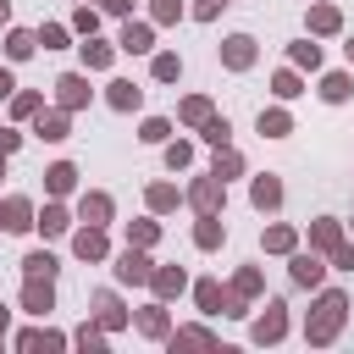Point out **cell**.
I'll return each mask as SVG.
<instances>
[{"label": "cell", "mask_w": 354, "mask_h": 354, "mask_svg": "<svg viewBox=\"0 0 354 354\" xmlns=\"http://www.w3.org/2000/svg\"><path fill=\"white\" fill-rule=\"evenodd\" d=\"M343 321H348V293H343V288H321V299H315V310H310V321H304V337H310L315 348H326V343L343 332Z\"/></svg>", "instance_id": "1"}, {"label": "cell", "mask_w": 354, "mask_h": 354, "mask_svg": "<svg viewBox=\"0 0 354 354\" xmlns=\"http://www.w3.org/2000/svg\"><path fill=\"white\" fill-rule=\"evenodd\" d=\"M183 205H194V210H199V216H216V210H221V205H227V183H221V177H210V171H205V177H194V183H188V188H183Z\"/></svg>", "instance_id": "2"}, {"label": "cell", "mask_w": 354, "mask_h": 354, "mask_svg": "<svg viewBox=\"0 0 354 354\" xmlns=\"http://www.w3.org/2000/svg\"><path fill=\"white\" fill-rule=\"evenodd\" d=\"M149 271H155V260H149V249H122L116 254V282H127V288H149Z\"/></svg>", "instance_id": "3"}, {"label": "cell", "mask_w": 354, "mask_h": 354, "mask_svg": "<svg viewBox=\"0 0 354 354\" xmlns=\"http://www.w3.org/2000/svg\"><path fill=\"white\" fill-rule=\"evenodd\" d=\"M282 337H288V304L266 299V310L254 315V343H282Z\"/></svg>", "instance_id": "4"}, {"label": "cell", "mask_w": 354, "mask_h": 354, "mask_svg": "<svg viewBox=\"0 0 354 354\" xmlns=\"http://www.w3.org/2000/svg\"><path fill=\"white\" fill-rule=\"evenodd\" d=\"M72 254H77V260H88V266H100V260L111 254V243H105V227L83 221V227L72 232Z\"/></svg>", "instance_id": "5"}, {"label": "cell", "mask_w": 354, "mask_h": 354, "mask_svg": "<svg viewBox=\"0 0 354 354\" xmlns=\"http://www.w3.org/2000/svg\"><path fill=\"white\" fill-rule=\"evenodd\" d=\"M254 55H260V50H254L249 33H227V39H221V66H227V72H249Z\"/></svg>", "instance_id": "6"}, {"label": "cell", "mask_w": 354, "mask_h": 354, "mask_svg": "<svg viewBox=\"0 0 354 354\" xmlns=\"http://www.w3.org/2000/svg\"><path fill=\"white\" fill-rule=\"evenodd\" d=\"M288 277H293L299 288H321L326 266H321V254H315V249H293V254H288Z\"/></svg>", "instance_id": "7"}, {"label": "cell", "mask_w": 354, "mask_h": 354, "mask_svg": "<svg viewBox=\"0 0 354 354\" xmlns=\"http://www.w3.org/2000/svg\"><path fill=\"white\" fill-rule=\"evenodd\" d=\"M22 310L28 315H50L55 310V277H28L22 282Z\"/></svg>", "instance_id": "8"}, {"label": "cell", "mask_w": 354, "mask_h": 354, "mask_svg": "<svg viewBox=\"0 0 354 354\" xmlns=\"http://www.w3.org/2000/svg\"><path fill=\"white\" fill-rule=\"evenodd\" d=\"M55 105L61 111H83L88 105V77L83 72H61L55 77Z\"/></svg>", "instance_id": "9"}, {"label": "cell", "mask_w": 354, "mask_h": 354, "mask_svg": "<svg viewBox=\"0 0 354 354\" xmlns=\"http://www.w3.org/2000/svg\"><path fill=\"white\" fill-rule=\"evenodd\" d=\"M116 50H127V55H149V50H155V22H133V17H127Z\"/></svg>", "instance_id": "10"}, {"label": "cell", "mask_w": 354, "mask_h": 354, "mask_svg": "<svg viewBox=\"0 0 354 354\" xmlns=\"http://www.w3.org/2000/svg\"><path fill=\"white\" fill-rule=\"evenodd\" d=\"M88 304H94V321H100L105 332H122V326H127V310H122V299H116L111 288H100Z\"/></svg>", "instance_id": "11"}, {"label": "cell", "mask_w": 354, "mask_h": 354, "mask_svg": "<svg viewBox=\"0 0 354 354\" xmlns=\"http://www.w3.org/2000/svg\"><path fill=\"white\" fill-rule=\"evenodd\" d=\"M33 133H39V138H50V144H61V138L72 133V111H61V105H55V111H44V105H39Z\"/></svg>", "instance_id": "12"}, {"label": "cell", "mask_w": 354, "mask_h": 354, "mask_svg": "<svg viewBox=\"0 0 354 354\" xmlns=\"http://www.w3.org/2000/svg\"><path fill=\"white\" fill-rule=\"evenodd\" d=\"M337 243H343V221H337V216H315V221H310V249H315V254H332Z\"/></svg>", "instance_id": "13"}, {"label": "cell", "mask_w": 354, "mask_h": 354, "mask_svg": "<svg viewBox=\"0 0 354 354\" xmlns=\"http://www.w3.org/2000/svg\"><path fill=\"white\" fill-rule=\"evenodd\" d=\"M149 288H155V299H177V293L188 288V271H183V266H155V271H149Z\"/></svg>", "instance_id": "14"}, {"label": "cell", "mask_w": 354, "mask_h": 354, "mask_svg": "<svg viewBox=\"0 0 354 354\" xmlns=\"http://www.w3.org/2000/svg\"><path fill=\"white\" fill-rule=\"evenodd\" d=\"M138 332H144V337H155V343H166V332H171L166 299H155V304H144V310H138Z\"/></svg>", "instance_id": "15"}, {"label": "cell", "mask_w": 354, "mask_h": 354, "mask_svg": "<svg viewBox=\"0 0 354 354\" xmlns=\"http://www.w3.org/2000/svg\"><path fill=\"white\" fill-rule=\"evenodd\" d=\"M304 22H310V33H315V39H326V33H337V28H343V11H337L332 0H315Z\"/></svg>", "instance_id": "16"}, {"label": "cell", "mask_w": 354, "mask_h": 354, "mask_svg": "<svg viewBox=\"0 0 354 354\" xmlns=\"http://www.w3.org/2000/svg\"><path fill=\"white\" fill-rule=\"evenodd\" d=\"M138 100H144L138 83H127V77H111V83H105V105H111V111H138Z\"/></svg>", "instance_id": "17"}, {"label": "cell", "mask_w": 354, "mask_h": 354, "mask_svg": "<svg viewBox=\"0 0 354 354\" xmlns=\"http://www.w3.org/2000/svg\"><path fill=\"white\" fill-rule=\"evenodd\" d=\"M33 227H39V232H44V238H61V232H66V227H72V210H66V205H55V199H50V205H44V210H33Z\"/></svg>", "instance_id": "18"}, {"label": "cell", "mask_w": 354, "mask_h": 354, "mask_svg": "<svg viewBox=\"0 0 354 354\" xmlns=\"http://www.w3.org/2000/svg\"><path fill=\"white\" fill-rule=\"evenodd\" d=\"M17 348H22V354H39V348L50 354V348H66V337L50 332V326H28V332H17Z\"/></svg>", "instance_id": "19"}, {"label": "cell", "mask_w": 354, "mask_h": 354, "mask_svg": "<svg viewBox=\"0 0 354 354\" xmlns=\"http://www.w3.org/2000/svg\"><path fill=\"white\" fill-rule=\"evenodd\" d=\"M72 188H77V166H72V160H55V166L44 171V194L61 199V194H72Z\"/></svg>", "instance_id": "20"}, {"label": "cell", "mask_w": 354, "mask_h": 354, "mask_svg": "<svg viewBox=\"0 0 354 354\" xmlns=\"http://www.w3.org/2000/svg\"><path fill=\"white\" fill-rule=\"evenodd\" d=\"M249 199H254V210H277V205H282V177H271V171L254 177V183H249Z\"/></svg>", "instance_id": "21"}, {"label": "cell", "mask_w": 354, "mask_h": 354, "mask_svg": "<svg viewBox=\"0 0 354 354\" xmlns=\"http://www.w3.org/2000/svg\"><path fill=\"white\" fill-rule=\"evenodd\" d=\"M144 205H149L155 216H166V210L183 205V188H177V183H149V188H144Z\"/></svg>", "instance_id": "22"}, {"label": "cell", "mask_w": 354, "mask_h": 354, "mask_svg": "<svg viewBox=\"0 0 354 354\" xmlns=\"http://www.w3.org/2000/svg\"><path fill=\"white\" fill-rule=\"evenodd\" d=\"M194 304H199L205 315H221V304H227V288H221L216 277H199V282H194Z\"/></svg>", "instance_id": "23"}, {"label": "cell", "mask_w": 354, "mask_h": 354, "mask_svg": "<svg viewBox=\"0 0 354 354\" xmlns=\"http://www.w3.org/2000/svg\"><path fill=\"white\" fill-rule=\"evenodd\" d=\"M77 50H83V66H88V72H105V66L116 61V44H105V39H94V33H88Z\"/></svg>", "instance_id": "24"}, {"label": "cell", "mask_w": 354, "mask_h": 354, "mask_svg": "<svg viewBox=\"0 0 354 354\" xmlns=\"http://www.w3.org/2000/svg\"><path fill=\"white\" fill-rule=\"evenodd\" d=\"M77 221L105 227V221H111V194H100V188H94V194H83V199H77Z\"/></svg>", "instance_id": "25"}, {"label": "cell", "mask_w": 354, "mask_h": 354, "mask_svg": "<svg viewBox=\"0 0 354 354\" xmlns=\"http://www.w3.org/2000/svg\"><path fill=\"white\" fill-rule=\"evenodd\" d=\"M166 343L171 348H216V332L210 326H177V332H166Z\"/></svg>", "instance_id": "26"}, {"label": "cell", "mask_w": 354, "mask_h": 354, "mask_svg": "<svg viewBox=\"0 0 354 354\" xmlns=\"http://www.w3.org/2000/svg\"><path fill=\"white\" fill-rule=\"evenodd\" d=\"M28 227H33V199L11 194L6 199V232H28Z\"/></svg>", "instance_id": "27"}, {"label": "cell", "mask_w": 354, "mask_h": 354, "mask_svg": "<svg viewBox=\"0 0 354 354\" xmlns=\"http://www.w3.org/2000/svg\"><path fill=\"white\" fill-rule=\"evenodd\" d=\"M194 243H199V249H221V243H227L221 210H216V216H199V227H194Z\"/></svg>", "instance_id": "28"}, {"label": "cell", "mask_w": 354, "mask_h": 354, "mask_svg": "<svg viewBox=\"0 0 354 354\" xmlns=\"http://www.w3.org/2000/svg\"><path fill=\"white\" fill-rule=\"evenodd\" d=\"M260 243H266V254H293V249H299V232H293L288 221H277V227H266Z\"/></svg>", "instance_id": "29"}, {"label": "cell", "mask_w": 354, "mask_h": 354, "mask_svg": "<svg viewBox=\"0 0 354 354\" xmlns=\"http://www.w3.org/2000/svg\"><path fill=\"white\" fill-rule=\"evenodd\" d=\"M232 293H238V299H260V293H266V271H260V266H238Z\"/></svg>", "instance_id": "30"}, {"label": "cell", "mask_w": 354, "mask_h": 354, "mask_svg": "<svg viewBox=\"0 0 354 354\" xmlns=\"http://www.w3.org/2000/svg\"><path fill=\"white\" fill-rule=\"evenodd\" d=\"M271 94H277V100H299V94H304V77H299V66H282V72H271Z\"/></svg>", "instance_id": "31"}, {"label": "cell", "mask_w": 354, "mask_h": 354, "mask_svg": "<svg viewBox=\"0 0 354 354\" xmlns=\"http://www.w3.org/2000/svg\"><path fill=\"white\" fill-rule=\"evenodd\" d=\"M238 171H243V155H238L232 144H216V160H210V177H221V183H227V177H238Z\"/></svg>", "instance_id": "32"}, {"label": "cell", "mask_w": 354, "mask_h": 354, "mask_svg": "<svg viewBox=\"0 0 354 354\" xmlns=\"http://www.w3.org/2000/svg\"><path fill=\"white\" fill-rule=\"evenodd\" d=\"M149 77H155V83H177V77H183V61H177V50H160V55L149 61Z\"/></svg>", "instance_id": "33"}, {"label": "cell", "mask_w": 354, "mask_h": 354, "mask_svg": "<svg viewBox=\"0 0 354 354\" xmlns=\"http://www.w3.org/2000/svg\"><path fill=\"white\" fill-rule=\"evenodd\" d=\"M348 94H354V83H348V72H326V77H321V100H326V105H343Z\"/></svg>", "instance_id": "34"}, {"label": "cell", "mask_w": 354, "mask_h": 354, "mask_svg": "<svg viewBox=\"0 0 354 354\" xmlns=\"http://www.w3.org/2000/svg\"><path fill=\"white\" fill-rule=\"evenodd\" d=\"M210 111H216V105H210V100H205V94H188V100H183V105H177V122H183V127H199V122H205V116H210Z\"/></svg>", "instance_id": "35"}, {"label": "cell", "mask_w": 354, "mask_h": 354, "mask_svg": "<svg viewBox=\"0 0 354 354\" xmlns=\"http://www.w3.org/2000/svg\"><path fill=\"white\" fill-rule=\"evenodd\" d=\"M260 133H266V138H288V133H293V116H288L282 105H271V111H260Z\"/></svg>", "instance_id": "36"}, {"label": "cell", "mask_w": 354, "mask_h": 354, "mask_svg": "<svg viewBox=\"0 0 354 354\" xmlns=\"http://www.w3.org/2000/svg\"><path fill=\"white\" fill-rule=\"evenodd\" d=\"M33 50H39V39H33L28 28H11V33H6V55H11V61H28Z\"/></svg>", "instance_id": "37"}, {"label": "cell", "mask_w": 354, "mask_h": 354, "mask_svg": "<svg viewBox=\"0 0 354 354\" xmlns=\"http://www.w3.org/2000/svg\"><path fill=\"white\" fill-rule=\"evenodd\" d=\"M288 61H293L299 72H315V66H321V44H310V39H299V44H288Z\"/></svg>", "instance_id": "38"}, {"label": "cell", "mask_w": 354, "mask_h": 354, "mask_svg": "<svg viewBox=\"0 0 354 354\" xmlns=\"http://www.w3.org/2000/svg\"><path fill=\"white\" fill-rule=\"evenodd\" d=\"M39 105H44V94H33V88H17V94H11V116H17V122H33Z\"/></svg>", "instance_id": "39"}, {"label": "cell", "mask_w": 354, "mask_h": 354, "mask_svg": "<svg viewBox=\"0 0 354 354\" xmlns=\"http://www.w3.org/2000/svg\"><path fill=\"white\" fill-rule=\"evenodd\" d=\"M61 266H55V254L50 249H33V254H22V277H55Z\"/></svg>", "instance_id": "40"}, {"label": "cell", "mask_w": 354, "mask_h": 354, "mask_svg": "<svg viewBox=\"0 0 354 354\" xmlns=\"http://www.w3.org/2000/svg\"><path fill=\"white\" fill-rule=\"evenodd\" d=\"M155 238H160V221H127V243L133 249H155Z\"/></svg>", "instance_id": "41"}, {"label": "cell", "mask_w": 354, "mask_h": 354, "mask_svg": "<svg viewBox=\"0 0 354 354\" xmlns=\"http://www.w3.org/2000/svg\"><path fill=\"white\" fill-rule=\"evenodd\" d=\"M72 343L88 348V354H100V348H105V326H100V321H83V326L72 332Z\"/></svg>", "instance_id": "42"}, {"label": "cell", "mask_w": 354, "mask_h": 354, "mask_svg": "<svg viewBox=\"0 0 354 354\" xmlns=\"http://www.w3.org/2000/svg\"><path fill=\"white\" fill-rule=\"evenodd\" d=\"M33 39H39V44H44V50H61V44H66V39H72V28H66V22H44V28H39V33H33Z\"/></svg>", "instance_id": "43"}, {"label": "cell", "mask_w": 354, "mask_h": 354, "mask_svg": "<svg viewBox=\"0 0 354 354\" xmlns=\"http://www.w3.org/2000/svg\"><path fill=\"white\" fill-rule=\"evenodd\" d=\"M199 133H205V144H227V138H232V127H227V116H216V111H210V116L199 122Z\"/></svg>", "instance_id": "44"}, {"label": "cell", "mask_w": 354, "mask_h": 354, "mask_svg": "<svg viewBox=\"0 0 354 354\" xmlns=\"http://www.w3.org/2000/svg\"><path fill=\"white\" fill-rule=\"evenodd\" d=\"M183 17V0H149V22L155 28H166V22H177Z\"/></svg>", "instance_id": "45"}, {"label": "cell", "mask_w": 354, "mask_h": 354, "mask_svg": "<svg viewBox=\"0 0 354 354\" xmlns=\"http://www.w3.org/2000/svg\"><path fill=\"white\" fill-rule=\"evenodd\" d=\"M72 33H83V39L100 33V11H94V6H77V11H72Z\"/></svg>", "instance_id": "46"}, {"label": "cell", "mask_w": 354, "mask_h": 354, "mask_svg": "<svg viewBox=\"0 0 354 354\" xmlns=\"http://www.w3.org/2000/svg\"><path fill=\"white\" fill-rule=\"evenodd\" d=\"M138 138H144V144H166V138H171V122H166V116H149V122L138 127Z\"/></svg>", "instance_id": "47"}, {"label": "cell", "mask_w": 354, "mask_h": 354, "mask_svg": "<svg viewBox=\"0 0 354 354\" xmlns=\"http://www.w3.org/2000/svg\"><path fill=\"white\" fill-rule=\"evenodd\" d=\"M166 166H171V171H183V166H194V144H188V138H177V144H166Z\"/></svg>", "instance_id": "48"}, {"label": "cell", "mask_w": 354, "mask_h": 354, "mask_svg": "<svg viewBox=\"0 0 354 354\" xmlns=\"http://www.w3.org/2000/svg\"><path fill=\"white\" fill-rule=\"evenodd\" d=\"M216 11H221V0H194V6H188L194 22H216Z\"/></svg>", "instance_id": "49"}, {"label": "cell", "mask_w": 354, "mask_h": 354, "mask_svg": "<svg viewBox=\"0 0 354 354\" xmlns=\"http://www.w3.org/2000/svg\"><path fill=\"white\" fill-rule=\"evenodd\" d=\"M326 260H332V266H337V271H354V243H337V249H332V254H326Z\"/></svg>", "instance_id": "50"}, {"label": "cell", "mask_w": 354, "mask_h": 354, "mask_svg": "<svg viewBox=\"0 0 354 354\" xmlns=\"http://www.w3.org/2000/svg\"><path fill=\"white\" fill-rule=\"evenodd\" d=\"M17 144H22V133H17V127H0V155H11Z\"/></svg>", "instance_id": "51"}, {"label": "cell", "mask_w": 354, "mask_h": 354, "mask_svg": "<svg viewBox=\"0 0 354 354\" xmlns=\"http://www.w3.org/2000/svg\"><path fill=\"white\" fill-rule=\"evenodd\" d=\"M100 11H111V17H133V0H100Z\"/></svg>", "instance_id": "52"}, {"label": "cell", "mask_w": 354, "mask_h": 354, "mask_svg": "<svg viewBox=\"0 0 354 354\" xmlns=\"http://www.w3.org/2000/svg\"><path fill=\"white\" fill-rule=\"evenodd\" d=\"M11 94H17V77H11L6 66H0V100H11Z\"/></svg>", "instance_id": "53"}, {"label": "cell", "mask_w": 354, "mask_h": 354, "mask_svg": "<svg viewBox=\"0 0 354 354\" xmlns=\"http://www.w3.org/2000/svg\"><path fill=\"white\" fill-rule=\"evenodd\" d=\"M6 17H11V0H0V22H6Z\"/></svg>", "instance_id": "54"}, {"label": "cell", "mask_w": 354, "mask_h": 354, "mask_svg": "<svg viewBox=\"0 0 354 354\" xmlns=\"http://www.w3.org/2000/svg\"><path fill=\"white\" fill-rule=\"evenodd\" d=\"M0 232H6V199H0Z\"/></svg>", "instance_id": "55"}, {"label": "cell", "mask_w": 354, "mask_h": 354, "mask_svg": "<svg viewBox=\"0 0 354 354\" xmlns=\"http://www.w3.org/2000/svg\"><path fill=\"white\" fill-rule=\"evenodd\" d=\"M343 50H348V61H354V39H348V44H343Z\"/></svg>", "instance_id": "56"}, {"label": "cell", "mask_w": 354, "mask_h": 354, "mask_svg": "<svg viewBox=\"0 0 354 354\" xmlns=\"http://www.w3.org/2000/svg\"><path fill=\"white\" fill-rule=\"evenodd\" d=\"M0 177H6V155H0Z\"/></svg>", "instance_id": "57"}, {"label": "cell", "mask_w": 354, "mask_h": 354, "mask_svg": "<svg viewBox=\"0 0 354 354\" xmlns=\"http://www.w3.org/2000/svg\"><path fill=\"white\" fill-rule=\"evenodd\" d=\"M0 332H6V310H0Z\"/></svg>", "instance_id": "58"}, {"label": "cell", "mask_w": 354, "mask_h": 354, "mask_svg": "<svg viewBox=\"0 0 354 354\" xmlns=\"http://www.w3.org/2000/svg\"><path fill=\"white\" fill-rule=\"evenodd\" d=\"M0 343H6V332H0Z\"/></svg>", "instance_id": "59"}, {"label": "cell", "mask_w": 354, "mask_h": 354, "mask_svg": "<svg viewBox=\"0 0 354 354\" xmlns=\"http://www.w3.org/2000/svg\"><path fill=\"white\" fill-rule=\"evenodd\" d=\"M221 6H232V0H221Z\"/></svg>", "instance_id": "60"}]
</instances>
